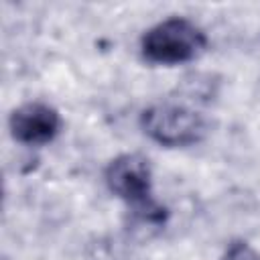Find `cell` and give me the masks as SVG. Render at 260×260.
<instances>
[{
  "label": "cell",
  "instance_id": "1",
  "mask_svg": "<svg viewBox=\"0 0 260 260\" xmlns=\"http://www.w3.org/2000/svg\"><path fill=\"white\" fill-rule=\"evenodd\" d=\"M108 189L132 207L136 215L154 223L165 219V209L152 199V171L142 154H120L106 167Z\"/></svg>",
  "mask_w": 260,
  "mask_h": 260
},
{
  "label": "cell",
  "instance_id": "2",
  "mask_svg": "<svg viewBox=\"0 0 260 260\" xmlns=\"http://www.w3.org/2000/svg\"><path fill=\"white\" fill-rule=\"evenodd\" d=\"M207 45L205 32L189 18L171 16L150 26L140 39V53L148 63L179 65L195 59Z\"/></svg>",
  "mask_w": 260,
  "mask_h": 260
},
{
  "label": "cell",
  "instance_id": "3",
  "mask_svg": "<svg viewBox=\"0 0 260 260\" xmlns=\"http://www.w3.org/2000/svg\"><path fill=\"white\" fill-rule=\"evenodd\" d=\"M140 126L156 144L175 148L199 142L205 132V120L195 110L181 104H154L140 114Z\"/></svg>",
  "mask_w": 260,
  "mask_h": 260
},
{
  "label": "cell",
  "instance_id": "4",
  "mask_svg": "<svg viewBox=\"0 0 260 260\" xmlns=\"http://www.w3.org/2000/svg\"><path fill=\"white\" fill-rule=\"evenodd\" d=\"M8 126L16 142L28 144V146H41L51 142L59 134L61 116L49 104L28 102L10 114Z\"/></svg>",
  "mask_w": 260,
  "mask_h": 260
},
{
  "label": "cell",
  "instance_id": "5",
  "mask_svg": "<svg viewBox=\"0 0 260 260\" xmlns=\"http://www.w3.org/2000/svg\"><path fill=\"white\" fill-rule=\"evenodd\" d=\"M221 260H260V254L244 240H234L228 244Z\"/></svg>",
  "mask_w": 260,
  "mask_h": 260
}]
</instances>
